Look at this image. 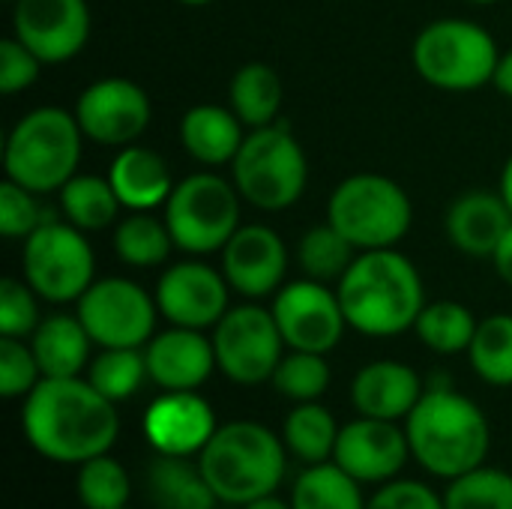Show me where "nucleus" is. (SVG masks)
Returning a JSON list of instances; mask_svg holds the SVG:
<instances>
[{"label": "nucleus", "instance_id": "nucleus-42", "mask_svg": "<svg viewBox=\"0 0 512 509\" xmlns=\"http://www.w3.org/2000/svg\"><path fill=\"white\" fill-rule=\"evenodd\" d=\"M42 66L45 63L24 42H18L15 36H9V39L0 42V90L6 96L27 90L39 78V69Z\"/></svg>", "mask_w": 512, "mask_h": 509}, {"label": "nucleus", "instance_id": "nucleus-11", "mask_svg": "<svg viewBox=\"0 0 512 509\" xmlns=\"http://www.w3.org/2000/svg\"><path fill=\"white\" fill-rule=\"evenodd\" d=\"M213 348L216 366L228 381L258 387L273 378L288 345L279 333L273 309L246 303L228 309L213 327Z\"/></svg>", "mask_w": 512, "mask_h": 509}, {"label": "nucleus", "instance_id": "nucleus-7", "mask_svg": "<svg viewBox=\"0 0 512 509\" xmlns=\"http://www.w3.org/2000/svg\"><path fill=\"white\" fill-rule=\"evenodd\" d=\"M231 180L243 201L258 210L279 213L300 201L309 180V162L300 141L279 123L252 129L234 162Z\"/></svg>", "mask_w": 512, "mask_h": 509}, {"label": "nucleus", "instance_id": "nucleus-32", "mask_svg": "<svg viewBox=\"0 0 512 509\" xmlns=\"http://www.w3.org/2000/svg\"><path fill=\"white\" fill-rule=\"evenodd\" d=\"M477 318L468 306L456 303V300H438V303H426L414 330L420 336V342L435 351V354H468L474 333H477Z\"/></svg>", "mask_w": 512, "mask_h": 509}, {"label": "nucleus", "instance_id": "nucleus-44", "mask_svg": "<svg viewBox=\"0 0 512 509\" xmlns=\"http://www.w3.org/2000/svg\"><path fill=\"white\" fill-rule=\"evenodd\" d=\"M492 264H495V273L512 288V225L510 231L504 234V240L498 243V249L492 255Z\"/></svg>", "mask_w": 512, "mask_h": 509}, {"label": "nucleus", "instance_id": "nucleus-51", "mask_svg": "<svg viewBox=\"0 0 512 509\" xmlns=\"http://www.w3.org/2000/svg\"><path fill=\"white\" fill-rule=\"evenodd\" d=\"M123 509H129V507H123Z\"/></svg>", "mask_w": 512, "mask_h": 509}, {"label": "nucleus", "instance_id": "nucleus-2", "mask_svg": "<svg viewBox=\"0 0 512 509\" xmlns=\"http://www.w3.org/2000/svg\"><path fill=\"white\" fill-rule=\"evenodd\" d=\"M336 294L348 327L372 339H390L414 330L426 306L423 279L414 261L396 249L360 252L339 279Z\"/></svg>", "mask_w": 512, "mask_h": 509}, {"label": "nucleus", "instance_id": "nucleus-30", "mask_svg": "<svg viewBox=\"0 0 512 509\" xmlns=\"http://www.w3.org/2000/svg\"><path fill=\"white\" fill-rule=\"evenodd\" d=\"M291 509H366L360 483L336 462L309 465L291 489Z\"/></svg>", "mask_w": 512, "mask_h": 509}, {"label": "nucleus", "instance_id": "nucleus-6", "mask_svg": "<svg viewBox=\"0 0 512 509\" xmlns=\"http://www.w3.org/2000/svg\"><path fill=\"white\" fill-rule=\"evenodd\" d=\"M327 222L345 234L357 252L396 249V243L411 231L414 207L396 180L363 171L333 189L327 201Z\"/></svg>", "mask_w": 512, "mask_h": 509}, {"label": "nucleus", "instance_id": "nucleus-23", "mask_svg": "<svg viewBox=\"0 0 512 509\" xmlns=\"http://www.w3.org/2000/svg\"><path fill=\"white\" fill-rule=\"evenodd\" d=\"M108 180L126 210H156L174 192L168 162L156 150L138 144H129L114 156Z\"/></svg>", "mask_w": 512, "mask_h": 509}, {"label": "nucleus", "instance_id": "nucleus-29", "mask_svg": "<svg viewBox=\"0 0 512 509\" xmlns=\"http://www.w3.org/2000/svg\"><path fill=\"white\" fill-rule=\"evenodd\" d=\"M120 207L123 204L108 177L102 180L93 174H75L60 189V213L81 231H102L114 225Z\"/></svg>", "mask_w": 512, "mask_h": 509}, {"label": "nucleus", "instance_id": "nucleus-39", "mask_svg": "<svg viewBox=\"0 0 512 509\" xmlns=\"http://www.w3.org/2000/svg\"><path fill=\"white\" fill-rule=\"evenodd\" d=\"M48 219H54V216L45 213L36 192L18 186L12 180L0 183V231H3V237H30Z\"/></svg>", "mask_w": 512, "mask_h": 509}, {"label": "nucleus", "instance_id": "nucleus-5", "mask_svg": "<svg viewBox=\"0 0 512 509\" xmlns=\"http://www.w3.org/2000/svg\"><path fill=\"white\" fill-rule=\"evenodd\" d=\"M81 126L75 114L63 108H36L24 114L3 150V168L6 180L36 192H60L66 180L75 177L78 162H81Z\"/></svg>", "mask_w": 512, "mask_h": 509}, {"label": "nucleus", "instance_id": "nucleus-3", "mask_svg": "<svg viewBox=\"0 0 512 509\" xmlns=\"http://www.w3.org/2000/svg\"><path fill=\"white\" fill-rule=\"evenodd\" d=\"M411 459L441 480H456L486 465L492 429L483 408L465 393L444 384H429L405 423Z\"/></svg>", "mask_w": 512, "mask_h": 509}, {"label": "nucleus", "instance_id": "nucleus-15", "mask_svg": "<svg viewBox=\"0 0 512 509\" xmlns=\"http://www.w3.org/2000/svg\"><path fill=\"white\" fill-rule=\"evenodd\" d=\"M12 36L48 66L66 63L90 39L87 0H15Z\"/></svg>", "mask_w": 512, "mask_h": 509}, {"label": "nucleus", "instance_id": "nucleus-26", "mask_svg": "<svg viewBox=\"0 0 512 509\" xmlns=\"http://www.w3.org/2000/svg\"><path fill=\"white\" fill-rule=\"evenodd\" d=\"M147 489L159 509H216L219 504L201 465L183 456H159L150 465Z\"/></svg>", "mask_w": 512, "mask_h": 509}, {"label": "nucleus", "instance_id": "nucleus-4", "mask_svg": "<svg viewBox=\"0 0 512 509\" xmlns=\"http://www.w3.org/2000/svg\"><path fill=\"white\" fill-rule=\"evenodd\" d=\"M285 462L288 447L282 435L255 420L222 423L198 453V465L219 504L231 507H246L264 495H276L285 480Z\"/></svg>", "mask_w": 512, "mask_h": 509}, {"label": "nucleus", "instance_id": "nucleus-14", "mask_svg": "<svg viewBox=\"0 0 512 509\" xmlns=\"http://www.w3.org/2000/svg\"><path fill=\"white\" fill-rule=\"evenodd\" d=\"M75 120L90 141L105 147H129L150 126V96L129 78H99L81 90Z\"/></svg>", "mask_w": 512, "mask_h": 509}, {"label": "nucleus", "instance_id": "nucleus-22", "mask_svg": "<svg viewBox=\"0 0 512 509\" xmlns=\"http://www.w3.org/2000/svg\"><path fill=\"white\" fill-rule=\"evenodd\" d=\"M510 225L512 210L504 195L489 189H471L459 195L444 219L450 243L471 258H492Z\"/></svg>", "mask_w": 512, "mask_h": 509}, {"label": "nucleus", "instance_id": "nucleus-1", "mask_svg": "<svg viewBox=\"0 0 512 509\" xmlns=\"http://www.w3.org/2000/svg\"><path fill=\"white\" fill-rule=\"evenodd\" d=\"M27 444L48 462L84 465L111 453L120 435L117 405L87 378H42L21 408Z\"/></svg>", "mask_w": 512, "mask_h": 509}, {"label": "nucleus", "instance_id": "nucleus-19", "mask_svg": "<svg viewBox=\"0 0 512 509\" xmlns=\"http://www.w3.org/2000/svg\"><path fill=\"white\" fill-rule=\"evenodd\" d=\"M285 270V243L267 225H240L222 249V273L228 285L249 300L276 294L285 282Z\"/></svg>", "mask_w": 512, "mask_h": 509}, {"label": "nucleus", "instance_id": "nucleus-24", "mask_svg": "<svg viewBox=\"0 0 512 509\" xmlns=\"http://www.w3.org/2000/svg\"><path fill=\"white\" fill-rule=\"evenodd\" d=\"M243 138V120L222 105H195L180 120V144L201 165L234 162Z\"/></svg>", "mask_w": 512, "mask_h": 509}, {"label": "nucleus", "instance_id": "nucleus-17", "mask_svg": "<svg viewBox=\"0 0 512 509\" xmlns=\"http://www.w3.org/2000/svg\"><path fill=\"white\" fill-rule=\"evenodd\" d=\"M228 279L210 264L183 261L168 267L156 285V306L174 327L207 330L228 312Z\"/></svg>", "mask_w": 512, "mask_h": 509}, {"label": "nucleus", "instance_id": "nucleus-27", "mask_svg": "<svg viewBox=\"0 0 512 509\" xmlns=\"http://www.w3.org/2000/svg\"><path fill=\"white\" fill-rule=\"evenodd\" d=\"M228 99L231 111L243 120V126H270L282 108V78L267 63H246L234 72Z\"/></svg>", "mask_w": 512, "mask_h": 509}, {"label": "nucleus", "instance_id": "nucleus-47", "mask_svg": "<svg viewBox=\"0 0 512 509\" xmlns=\"http://www.w3.org/2000/svg\"><path fill=\"white\" fill-rule=\"evenodd\" d=\"M501 195H504L507 207L512 210V156L510 162L504 165V174H501Z\"/></svg>", "mask_w": 512, "mask_h": 509}, {"label": "nucleus", "instance_id": "nucleus-46", "mask_svg": "<svg viewBox=\"0 0 512 509\" xmlns=\"http://www.w3.org/2000/svg\"><path fill=\"white\" fill-rule=\"evenodd\" d=\"M243 509H291V501H282L279 495H264V498L246 504Z\"/></svg>", "mask_w": 512, "mask_h": 509}, {"label": "nucleus", "instance_id": "nucleus-40", "mask_svg": "<svg viewBox=\"0 0 512 509\" xmlns=\"http://www.w3.org/2000/svg\"><path fill=\"white\" fill-rule=\"evenodd\" d=\"M42 381V369L30 342L3 336L0 339V393L6 399L27 396Z\"/></svg>", "mask_w": 512, "mask_h": 509}, {"label": "nucleus", "instance_id": "nucleus-41", "mask_svg": "<svg viewBox=\"0 0 512 509\" xmlns=\"http://www.w3.org/2000/svg\"><path fill=\"white\" fill-rule=\"evenodd\" d=\"M36 291L27 282L3 279L0 282V333L12 339H27L39 327V303Z\"/></svg>", "mask_w": 512, "mask_h": 509}, {"label": "nucleus", "instance_id": "nucleus-18", "mask_svg": "<svg viewBox=\"0 0 512 509\" xmlns=\"http://www.w3.org/2000/svg\"><path fill=\"white\" fill-rule=\"evenodd\" d=\"M216 414L198 390H162L144 411V438L159 456H198L216 432Z\"/></svg>", "mask_w": 512, "mask_h": 509}, {"label": "nucleus", "instance_id": "nucleus-45", "mask_svg": "<svg viewBox=\"0 0 512 509\" xmlns=\"http://www.w3.org/2000/svg\"><path fill=\"white\" fill-rule=\"evenodd\" d=\"M492 84L504 93V96H510L512 99V48L507 54H501V60H498V69H495V78H492Z\"/></svg>", "mask_w": 512, "mask_h": 509}, {"label": "nucleus", "instance_id": "nucleus-31", "mask_svg": "<svg viewBox=\"0 0 512 509\" xmlns=\"http://www.w3.org/2000/svg\"><path fill=\"white\" fill-rule=\"evenodd\" d=\"M171 246L174 237L165 219H156L150 210H129L114 228V252L129 267H159L168 261Z\"/></svg>", "mask_w": 512, "mask_h": 509}, {"label": "nucleus", "instance_id": "nucleus-48", "mask_svg": "<svg viewBox=\"0 0 512 509\" xmlns=\"http://www.w3.org/2000/svg\"><path fill=\"white\" fill-rule=\"evenodd\" d=\"M177 3H183V6H207L213 0H177Z\"/></svg>", "mask_w": 512, "mask_h": 509}, {"label": "nucleus", "instance_id": "nucleus-34", "mask_svg": "<svg viewBox=\"0 0 512 509\" xmlns=\"http://www.w3.org/2000/svg\"><path fill=\"white\" fill-rule=\"evenodd\" d=\"M147 375V357L141 348H102L87 366V381L114 405L132 399Z\"/></svg>", "mask_w": 512, "mask_h": 509}, {"label": "nucleus", "instance_id": "nucleus-12", "mask_svg": "<svg viewBox=\"0 0 512 509\" xmlns=\"http://www.w3.org/2000/svg\"><path fill=\"white\" fill-rule=\"evenodd\" d=\"M99 348H144L156 327V297L132 279H96L78 300L75 312Z\"/></svg>", "mask_w": 512, "mask_h": 509}, {"label": "nucleus", "instance_id": "nucleus-35", "mask_svg": "<svg viewBox=\"0 0 512 509\" xmlns=\"http://www.w3.org/2000/svg\"><path fill=\"white\" fill-rule=\"evenodd\" d=\"M354 258H357V246L345 234H339L330 222L306 231L297 249V261L303 273L318 282H333V279L339 282L345 270L354 264Z\"/></svg>", "mask_w": 512, "mask_h": 509}, {"label": "nucleus", "instance_id": "nucleus-20", "mask_svg": "<svg viewBox=\"0 0 512 509\" xmlns=\"http://www.w3.org/2000/svg\"><path fill=\"white\" fill-rule=\"evenodd\" d=\"M147 375L159 390H198L216 366L213 339L192 327H171L144 348Z\"/></svg>", "mask_w": 512, "mask_h": 509}, {"label": "nucleus", "instance_id": "nucleus-25", "mask_svg": "<svg viewBox=\"0 0 512 509\" xmlns=\"http://www.w3.org/2000/svg\"><path fill=\"white\" fill-rule=\"evenodd\" d=\"M90 345L78 315H48L30 336L42 378H78L90 366Z\"/></svg>", "mask_w": 512, "mask_h": 509}, {"label": "nucleus", "instance_id": "nucleus-49", "mask_svg": "<svg viewBox=\"0 0 512 509\" xmlns=\"http://www.w3.org/2000/svg\"><path fill=\"white\" fill-rule=\"evenodd\" d=\"M471 3H480V6H489V3H498V0H471Z\"/></svg>", "mask_w": 512, "mask_h": 509}, {"label": "nucleus", "instance_id": "nucleus-13", "mask_svg": "<svg viewBox=\"0 0 512 509\" xmlns=\"http://www.w3.org/2000/svg\"><path fill=\"white\" fill-rule=\"evenodd\" d=\"M270 309L291 351L330 354L342 342L348 327L339 294L330 291L327 282L309 276L282 285Z\"/></svg>", "mask_w": 512, "mask_h": 509}, {"label": "nucleus", "instance_id": "nucleus-38", "mask_svg": "<svg viewBox=\"0 0 512 509\" xmlns=\"http://www.w3.org/2000/svg\"><path fill=\"white\" fill-rule=\"evenodd\" d=\"M270 384L276 387L279 396H285L291 402H318L330 387L327 354H312V351L285 354L282 363L276 366Z\"/></svg>", "mask_w": 512, "mask_h": 509}, {"label": "nucleus", "instance_id": "nucleus-36", "mask_svg": "<svg viewBox=\"0 0 512 509\" xmlns=\"http://www.w3.org/2000/svg\"><path fill=\"white\" fill-rule=\"evenodd\" d=\"M75 492L84 509H123L132 498V480L111 453L78 465Z\"/></svg>", "mask_w": 512, "mask_h": 509}, {"label": "nucleus", "instance_id": "nucleus-37", "mask_svg": "<svg viewBox=\"0 0 512 509\" xmlns=\"http://www.w3.org/2000/svg\"><path fill=\"white\" fill-rule=\"evenodd\" d=\"M447 509H512V474L501 468H474L450 480L444 492Z\"/></svg>", "mask_w": 512, "mask_h": 509}, {"label": "nucleus", "instance_id": "nucleus-50", "mask_svg": "<svg viewBox=\"0 0 512 509\" xmlns=\"http://www.w3.org/2000/svg\"><path fill=\"white\" fill-rule=\"evenodd\" d=\"M6 3H15V0H6Z\"/></svg>", "mask_w": 512, "mask_h": 509}, {"label": "nucleus", "instance_id": "nucleus-9", "mask_svg": "<svg viewBox=\"0 0 512 509\" xmlns=\"http://www.w3.org/2000/svg\"><path fill=\"white\" fill-rule=\"evenodd\" d=\"M240 192L219 174H189L174 183L165 201V225L174 246L192 255H210L240 228Z\"/></svg>", "mask_w": 512, "mask_h": 509}, {"label": "nucleus", "instance_id": "nucleus-33", "mask_svg": "<svg viewBox=\"0 0 512 509\" xmlns=\"http://www.w3.org/2000/svg\"><path fill=\"white\" fill-rule=\"evenodd\" d=\"M468 360L486 384L512 387V315H489L477 324Z\"/></svg>", "mask_w": 512, "mask_h": 509}, {"label": "nucleus", "instance_id": "nucleus-10", "mask_svg": "<svg viewBox=\"0 0 512 509\" xmlns=\"http://www.w3.org/2000/svg\"><path fill=\"white\" fill-rule=\"evenodd\" d=\"M24 282L48 303H78L96 282V258L81 228L48 219L24 237Z\"/></svg>", "mask_w": 512, "mask_h": 509}, {"label": "nucleus", "instance_id": "nucleus-16", "mask_svg": "<svg viewBox=\"0 0 512 509\" xmlns=\"http://www.w3.org/2000/svg\"><path fill=\"white\" fill-rule=\"evenodd\" d=\"M411 459L408 432L393 420L357 417L339 429L333 462L360 486L396 480Z\"/></svg>", "mask_w": 512, "mask_h": 509}, {"label": "nucleus", "instance_id": "nucleus-28", "mask_svg": "<svg viewBox=\"0 0 512 509\" xmlns=\"http://www.w3.org/2000/svg\"><path fill=\"white\" fill-rule=\"evenodd\" d=\"M339 429L342 426H336V417L324 405L297 402L282 423V441L288 453L297 456L300 462L321 465V462H333Z\"/></svg>", "mask_w": 512, "mask_h": 509}, {"label": "nucleus", "instance_id": "nucleus-8", "mask_svg": "<svg viewBox=\"0 0 512 509\" xmlns=\"http://www.w3.org/2000/svg\"><path fill=\"white\" fill-rule=\"evenodd\" d=\"M501 51L492 33L465 18H441L414 39V66L438 90L468 93L492 84Z\"/></svg>", "mask_w": 512, "mask_h": 509}, {"label": "nucleus", "instance_id": "nucleus-21", "mask_svg": "<svg viewBox=\"0 0 512 509\" xmlns=\"http://www.w3.org/2000/svg\"><path fill=\"white\" fill-rule=\"evenodd\" d=\"M426 387L420 375L399 360L366 363L351 381V405L360 417L375 420H408V414L423 399Z\"/></svg>", "mask_w": 512, "mask_h": 509}, {"label": "nucleus", "instance_id": "nucleus-43", "mask_svg": "<svg viewBox=\"0 0 512 509\" xmlns=\"http://www.w3.org/2000/svg\"><path fill=\"white\" fill-rule=\"evenodd\" d=\"M366 509H447L444 498L438 492H432L426 483L420 480H387L381 483V489L366 501Z\"/></svg>", "mask_w": 512, "mask_h": 509}]
</instances>
